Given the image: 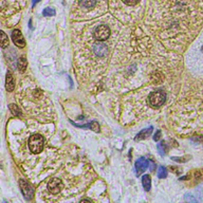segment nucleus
Wrapping results in <instances>:
<instances>
[{"label":"nucleus","instance_id":"nucleus-1","mask_svg":"<svg viewBox=\"0 0 203 203\" xmlns=\"http://www.w3.org/2000/svg\"><path fill=\"white\" fill-rule=\"evenodd\" d=\"M28 148L30 152L34 154H38L43 152L45 146V138L40 133H33L28 139Z\"/></svg>","mask_w":203,"mask_h":203},{"label":"nucleus","instance_id":"nucleus-2","mask_svg":"<svg viewBox=\"0 0 203 203\" xmlns=\"http://www.w3.org/2000/svg\"><path fill=\"white\" fill-rule=\"evenodd\" d=\"M149 104L154 107H159L162 104H164V102L166 100V94L163 91H156L152 92L149 95Z\"/></svg>","mask_w":203,"mask_h":203},{"label":"nucleus","instance_id":"nucleus-3","mask_svg":"<svg viewBox=\"0 0 203 203\" xmlns=\"http://www.w3.org/2000/svg\"><path fill=\"white\" fill-rule=\"evenodd\" d=\"M19 186L20 190L22 192L23 196L27 200H31L34 196V188L31 184L28 182V181L23 180V179H20L19 180Z\"/></svg>","mask_w":203,"mask_h":203},{"label":"nucleus","instance_id":"nucleus-4","mask_svg":"<svg viewBox=\"0 0 203 203\" xmlns=\"http://www.w3.org/2000/svg\"><path fill=\"white\" fill-rule=\"evenodd\" d=\"M109 36L110 29L107 25H98L94 30V37H95V39L100 40V41H104V40L108 39Z\"/></svg>","mask_w":203,"mask_h":203},{"label":"nucleus","instance_id":"nucleus-5","mask_svg":"<svg viewBox=\"0 0 203 203\" xmlns=\"http://www.w3.org/2000/svg\"><path fill=\"white\" fill-rule=\"evenodd\" d=\"M63 182L61 180L58 178H53L49 181V183H48V190L52 193L53 195H56L63 188Z\"/></svg>","mask_w":203,"mask_h":203},{"label":"nucleus","instance_id":"nucleus-6","mask_svg":"<svg viewBox=\"0 0 203 203\" xmlns=\"http://www.w3.org/2000/svg\"><path fill=\"white\" fill-rule=\"evenodd\" d=\"M12 40L15 43V46H17L18 48H23L25 46V40L23 38V35L17 29L12 32Z\"/></svg>","mask_w":203,"mask_h":203},{"label":"nucleus","instance_id":"nucleus-7","mask_svg":"<svg viewBox=\"0 0 203 203\" xmlns=\"http://www.w3.org/2000/svg\"><path fill=\"white\" fill-rule=\"evenodd\" d=\"M148 165H149V162L144 158H141V159H139L138 161H136V165H134V167H136V176L138 177L141 176V174L144 172L148 168Z\"/></svg>","mask_w":203,"mask_h":203},{"label":"nucleus","instance_id":"nucleus-8","mask_svg":"<svg viewBox=\"0 0 203 203\" xmlns=\"http://www.w3.org/2000/svg\"><path fill=\"white\" fill-rule=\"evenodd\" d=\"M93 52L100 57H103L108 53V48L105 43H97L93 46Z\"/></svg>","mask_w":203,"mask_h":203},{"label":"nucleus","instance_id":"nucleus-9","mask_svg":"<svg viewBox=\"0 0 203 203\" xmlns=\"http://www.w3.org/2000/svg\"><path fill=\"white\" fill-rule=\"evenodd\" d=\"M5 88L9 92H12L15 88V82H14V76L10 71L7 72V77H5Z\"/></svg>","mask_w":203,"mask_h":203},{"label":"nucleus","instance_id":"nucleus-10","mask_svg":"<svg viewBox=\"0 0 203 203\" xmlns=\"http://www.w3.org/2000/svg\"><path fill=\"white\" fill-rule=\"evenodd\" d=\"M152 130H154V127H148V128H146V129L142 130V131L139 132V133L136 134V138H134V140H136V141H141V140H143V139L148 138V136L151 134Z\"/></svg>","mask_w":203,"mask_h":203},{"label":"nucleus","instance_id":"nucleus-11","mask_svg":"<svg viewBox=\"0 0 203 203\" xmlns=\"http://www.w3.org/2000/svg\"><path fill=\"white\" fill-rule=\"evenodd\" d=\"M142 184H143V187L146 192L150 190V186H151V178H150L149 175H144L143 178H142Z\"/></svg>","mask_w":203,"mask_h":203},{"label":"nucleus","instance_id":"nucleus-12","mask_svg":"<svg viewBox=\"0 0 203 203\" xmlns=\"http://www.w3.org/2000/svg\"><path fill=\"white\" fill-rule=\"evenodd\" d=\"M9 46V37L3 31L0 30V47L7 48Z\"/></svg>","mask_w":203,"mask_h":203},{"label":"nucleus","instance_id":"nucleus-13","mask_svg":"<svg viewBox=\"0 0 203 203\" xmlns=\"http://www.w3.org/2000/svg\"><path fill=\"white\" fill-rule=\"evenodd\" d=\"M79 4L84 9H92L95 5V0H79Z\"/></svg>","mask_w":203,"mask_h":203},{"label":"nucleus","instance_id":"nucleus-14","mask_svg":"<svg viewBox=\"0 0 203 203\" xmlns=\"http://www.w3.org/2000/svg\"><path fill=\"white\" fill-rule=\"evenodd\" d=\"M27 58L25 57H20L19 59H18V63H17V66H18V69H19L20 72H25V69H27Z\"/></svg>","mask_w":203,"mask_h":203},{"label":"nucleus","instance_id":"nucleus-15","mask_svg":"<svg viewBox=\"0 0 203 203\" xmlns=\"http://www.w3.org/2000/svg\"><path fill=\"white\" fill-rule=\"evenodd\" d=\"M9 107H10V109H11V112L15 116H18V118L21 116V111H20L19 108L17 107V105H15V104H11Z\"/></svg>","mask_w":203,"mask_h":203},{"label":"nucleus","instance_id":"nucleus-16","mask_svg":"<svg viewBox=\"0 0 203 203\" xmlns=\"http://www.w3.org/2000/svg\"><path fill=\"white\" fill-rule=\"evenodd\" d=\"M56 12L53 7H46L43 11V15L45 16V17H51V16H54Z\"/></svg>","mask_w":203,"mask_h":203},{"label":"nucleus","instance_id":"nucleus-17","mask_svg":"<svg viewBox=\"0 0 203 203\" xmlns=\"http://www.w3.org/2000/svg\"><path fill=\"white\" fill-rule=\"evenodd\" d=\"M167 175H168V172H167V169L164 167V166H161V167L159 168V172H158L159 178L164 179V178H166V177H167Z\"/></svg>","mask_w":203,"mask_h":203},{"label":"nucleus","instance_id":"nucleus-18","mask_svg":"<svg viewBox=\"0 0 203 203\" xmlns=\"http://www.w3.org/2000/svg\"><path fill=\"white\" fill-rule=\"evenodd\" d=\"M164 148H165V143H164V142L158 144V150L161 156H164V154H165V149H164Z\"/></svg>","mask_w":203,"mask_h":203},{"label":"nucleus","instance_id":"nucleus-19","mask_svg":"<svg viewBox=\"0 0 203 203\" xmlns=\"http://www.w3.org/2000/svg\"><path fill=\"white\" fill-rule=\"evenodd\" d=\"M91 127H90V129L94 130L95 132H98L100 131V125H98L97 122H91Z\"/></svg>","mask_w":203,"mask_h":203},{"label":"nucleus","instance_id":"nucleus-20","mask_svg":"<svg viewBox=\"0 0 203 203\" xmlns=\"http://www.w3.org/2000/svg\"><path fill=\"white\" fill-rule=\"evenodd\" d=\"M122 1L127 5H134V4H136L140 0H122Z\"/></svg>","mask_w":203,"mask_h":203},{"label":"nucleus","instance_id":"nucleus-21","mask_svg":"<svg viewBox=\"0 0 203 203\" xmlns=\"http://www.w3.org/2000/svg\"><path fill=\"white\" fill-rule=\"evenodd\" d=\"M161 139V130H158V131L156 132V134H154V140L156 141H159Z\"/></svg>","mask_w":203,"mask_h":203},{"label":"nucleus","instance_id":"nucleus-22","mask_svg":"<svg viewBox=\"0 0 203 203\" xmlns=\"http://www.w3.org/2000/svg\"><path fill=\"white\" fill-rule=\"evenodd\" d=\"M172 160L177 161V162H185L186 158H172Z\"/></svg>","mask_w":203,"mask_h":203},{"label":"nucleus","instance_id":"nucleus-23","mask_svg":"<svg viewBox=\"0 0 203 203\" xmlns=\"http://www.w3.org/2000/svg\"><path fill=\"white\" fill-rule=\"evenodd\" d=\"M39 1H40V0H33V1H32V7H34L36 4H37L38 2H39Z\"/></svg>","mask_w":203,"mask_h":203},{"label":"nucleus","instance_id":"nucleus-24","mask_svg":"<svg viewBox=\"0 0 203 203\" xmlns=\"http://www.w3.org/2000/svg\"><path fill=\"white\" fill-rule=\"evenodd\" d=\"M202 51H203V47H202Z\"/></svg>","mask_w":203,"mask_h":203}]
</instances>
